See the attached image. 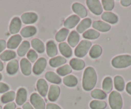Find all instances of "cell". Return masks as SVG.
Wrapping results in <instances>:
<instances>
[{
	"mask_svg": "<svg viewBox=\"0 0 131 109\" xmlns=\"http://www.w3.org/2000/svg\"><path fill=\"white\" fill-rule=\"evenodd\" d=\"M97 81V75L95 70L92 67H88L83 75L82 87L85 91H91Z\"/></svg>",
	"mask_w": 131,
	"mask_h": 109,
	"instance_id": "1",
	"label": "cell"
},
{
	"mask_svg": "<svg viewBox=\"0 0 131 109\" xmlns=\"http://www.w3.org/2000/svg\"><path fill=\"white\" fill-rule=\"evenodd\" d=\"M112 66L114 68L123 69L131 66V56L129 55H118L113 58Z\"/></svg>",
	"mask_w": 131,
	"mask_h": 109,
	"instance_id": "2",
	"label": "cell"
},
{
	"mask_svg": "<svg viewBox=\"0 0 131 109\" xmlns=\"http://www.w3.org/2000/svg\"><path fill=\"white\" fill-rule=\"evenodd\" d=\"M92 43L88 40H83L82 41L75 50V55L79 58L85 57L88 53L89 50L91 47Z\"/></svg>",
	"mask_w": 131,
	"mask_h": 109,
	"instance_id": "3",
	"label": "cell"
},
{
	"mask_svg": "<svg viewBox=\"0 0 131 109\" xmlns=\"http://www.w3.org/2000/svg\"><path fill=\"white\" fill-rule=\"evenodd\" d=\"M109 103L111 109H122L123 100L120 94L117 91H113L109 97Z\"/></svg>",
	"mask_w": 131,
	"mask_h": 109,
	"instance_id": "4",
	"label": "cell"
},
{
	"mask_svg": "<svg viewBox=\"0 0 131 109\" xmlns=\"http://www.w3.org/2000/svg\"><path fill=\"white\" fill-rule=\"evenodd\" d=\"M86 4L89 9L94 15L101 14L103 12V8L100 1L98 0H88L86 1Z\"/></svg>",
	"mask_w": 131,
	"mask_h": 109,
	"instance_id": "5",
	"label": "cell"
},
{
	"mask_svg": "<svg viewBox=\"0 0 131 109\" xmlns=\"http://www.w3.org/2000/svg\"><path fill=\"white\" fill-rule=\"evenodd\" d=\"M30 102L36 109H45V102L39 94L33 93L30 96Z\"/></svg>",
	"mask_w": 131,
	"mask_h": 109,
	"instance_id": "6",
	"label": "cell"
},
{
	"mask_svg": "<svg viewBox=\"0 0 131 109\" xmlns=\"http://www.w3.org/2000/svg\"><path fill=\"white\" fill-rule=\"evenodd\" d=\"M46 67V60L43 57H41L36 62L33 67V72L36 75H40Z\"/></svg>",
	"mask_w": 131,
	"mask_h": 109,
	"instance_id": "7",
	"label": "cell"
},
{
	"mask_svg": "<svg viewBox=\"0 0 131 109\" xmlns=\"http://www.w3.org/2000/svg\"><path fill=\"white\" fill-rule=\"evenodd\" d=\"M21 21L18 17H15L11 21L9 26V31L12 34H16L21 28Z\"/></svg>",
	"mask_w": 131,
	"mask_h": 109,
	"instance_id": "8",
	"label": "cell"
},
{
	"mask_svg": "<svg viewBox=\"0 0 131 109\" xmlns=\"http://www.w3.org/2000/svg\"><path fill=\"white\" fill-rule=\"evenodd\" d=\"M79 21H80V17L79 16L77 15H72L65 20L64 22V26L66 29H71L77 25Z\"/></svg>",
	"mask_w": 131,
	"mask_h": 109,
	"instance_id": "9",
	"label": "cell"
},
{
	"mask_svg": "<svg viewBox=\"0 0 131 109\" xmlns=\"http://www.w3.org/2000/svg\"><path fill=\"white\" fill-rule=\"evenodd\" d=\"M72 10L80 17L84 18L88 16V11L83 5L79 3H75L72 5Z\"/></svg>",
	"mask_w": 131,
	"mask_h": 109,
	"instance_id": "10",
	"label": "cell"
},
{
	"mask_svg": "<svg viewBox=\"0 0 131 109\" xmlns=\"http://www.w3.org/2000/svg\"><path fill=\"white\" fill-rule=\"evenodd\" d=\"M38 19V16L34 12H26L21 16V20L26 25L33 24Z\"/></svg>",
	"mask_w": 131,
	"mask_h": 109,
	"instance_id": "11",
	"label": "cell"
},
{
	"mask_svg": "<svg viewBox=\"0 0 131 109\" xmlns=\"http://www.w3.org/2000/svg\"><path fill=\"white\" fill-rule=\"evenodd\" d=\"M37 89L40 95L42 97H45L46 96L48 91V86L46 80L42 78L39 79L37 82Z\"/></svg>",
	"mask_w": 131,
	"mask_h": 109,
	"instance_id": "12",
	"label": "cell"
},
{
	"mask_svg": "<svg viewBox=\"0 0 131 109\" xmlns=\"http://www.w3.org/2000/svg\"><path fill=\"white\" fill-rule=\"evenodd\" d=\"M22 41V37L19 35H14L12 36L10 38L8 39L7 42V46L8 49L10 50H14L18 47L19 45L21 43Z\"/></svg>",
	"mask_w": 131,
	"mask_h": 109,
	"instance_id": "13",
	"label": "cell"
},
{
	"mask_svg": "<svg viewBox=\"0 0 131 109\" xmlns=\"http://www.w3.org/2000/svg\"><path fill=\"white\" fill-rule=\"evenodd\" d=\"M20 67L22 73L25 76H29L31 72V65L30 61L26 58H24L21 60Z\"/></svg>",
	"mask_w": 131,
	"mask_h": 109,
	"instance_id": "14",
	"label": "cell"
},
{
	"mask_svg": "<svg viewBox=\"0 0 131 109\" xmlns=\"http://www.w3.org/2000/svg\"><path fill=\"white\" fill-rule=\"evenodd\" d=\"M60 95V88L56 85H51L48 92V100L50 101H55Z\"/></svg>",
	"mask_w": 131,
	"mask_h": 109,
	"instance_id": "15",
	"label": "cell"
},
{
	"mask_svg": "<svg viewBox=\"0 0 131 109\" xmlns=\"http://www.w3.org/2000/svg\"><path fill=\"white\" fill-rule=\"evenodd\" d=\"M93 28L96 29V30H98L100 32H106L111 30V25L106 23L105 22H103L101 21H95L93 23Z\"/></svg>",
	"mask_w": 131,
	"mask_h": 109,
	"instance_id": "16",
	"label": "cell"
},
{
	"mask_svg": "<svg viewBox=\"0 0 131 109\" xmlns=\"http://www.w3.org/2000/svg\"><path fill=\"white\" fill-rule=\"evenodd\" d=\"M27 99V91L25 88L19 89L16 94V101L18 105H22L25 103Z\"/></svg>",
	"mask_w": 131,
	"mask_h": 109,
	"instance_id": "17",
	"label": "cell"
},
{
	"mask_svg": "<svg viewBox=\"0 0 131 109\" xmlns=\"http://www.w3.org/2000/svg\"><path fill=\"white\" fill-rule=\"evenodd\" d=\"M60 52L64 57L70 58L72 55V50L69 44L66 42H60L59 45Z\"/></svg>",
	"mask_w": 131,
	"mask_h": 109,
	"instance_id": "18",
	"label": "cell"
},
{
	"mask_svg": "<svg viewBox=\"0 0 131 109\" xmlns=\"http://www.w3.org/2000/svg\"><path fill=\"white\" fill-rule=\"evenodd\" d=\"M102 19L110 24L117 23L118 21V17L114 13L110 12H105L102 15Z\"/></svg>",
	"mask_w": 131,
	"mask_h": 109,
	"instance_id": "19",
	"label": "cell"
},
{
	"mask_svg": "<svg viewBox=\"0 0 131 109\" xmlns=\"http://www.w3.org/2000/svg\"><path fill=\"white\" fill-rule=\"evenodd\" d=\"M92 21L90 18H85L78 25L77 27V31L79 33H82L85 32L87 29L89 28L91 25Z\"/></svg>",
	"mask_w": 131,
	"mask_h": 109,
	"instance_id": "20",
	"label": "cell"
},
{
	"mask_svg": "<svg viewBox=\"0 0 131 109\" xmlns=\"http://www.w3.org/2000/svg\"><path fill=\"white\" fill-rule=\"evenodd\" d=\"M85 62L79 58H73L70 60V66L72 69L76 71H80L85 67Z\"/></svg>",
	"mask_w": 131,
	"mask_h": 109,
	"instance_id": "21",
	"label": "cell"
},
{
	"mask_svg": "<svg viewBox=\"0 0 131 109\" xmlns=\"http://www.w3.org/2000/svg\"><path fill=\"white\" fill-rule=\"evenodd\" d=\"M46 52L50 57H53L57 55V47L53 41H49L46 43Z\"/></svg>",
	"mask_w": 131,
	"mask_h": 109,
	"instance_id": "22",
	"label": "cell"
},
{
	"mask_svg": "<svg viewBox=\"0 0 131 109\" xmlns=\"http://www.w3.org/2000/svg\"><path fill=\"white\" fill-rule=\"evenodd\" d=\"M36 33H37V28L33 26H26L21 30V35L25 38L32 37L36 34Z\"/></svg>",
	"mask_w": 131,
	"mask_h": 109,
	"instance_id": "23",
	"label": "cell"
},
{
	"mask_svg": "<svg viewBox=\"0 0 131 109\" xmlns=\"http://www.w3.org/2000/svg\"><path fill=\"white\" fill-rule=\"evenodd\" d=\"M19 69V63L17 60H12L7 66V72L9 75H14L17 72Z\"/></svg>",
	"mask_w": 131,
	"mask_h": 109,
	"instance_id": "24",
	"label": "cell"
},
{
	"mask_svg": "<svg viewBox=\"0 0 131 109\" xmlns=\"http://www.w3.org/2000/svg\"><path fill=\"white\" fill-rule=\"evenodd\" d=\"M45 78L48 81L55 84H60L62 80L59 75L53 71H48L45 74Z\"/></svg>",
	"mask_w": 131,
	"mask_h": 109,
	"instance_id": "25",
	"label": "cell"
},
{
	"mask_svg": "<svg viewBox=\"0 0 131 109\" xmlns=\"http://www.w3.org/2000/svg\"><path fill=\"white\" fill-rule=\"evenodd\" d=\"M80 40V35L79 33L76 31H72L69 35L68 39V42L69 43V45L71 47H74L78 45V43Z\"/></svg>",
	"mask_w": 131,
	"mask_h": 109,
	"instance_id": "26",
	"label": "cell"
},
{
	"mask_svg": "<svg viewBox=\"0 0 131 109\" xmlns=\"http://www.w3.org/2000/svg\"><path fill=\"white\" fill-rule=\"evenodd\" d=\"M31 44L33 48L39 53L45 52V45L41 40L38 39H34L31 41Z\"/></svg>",
	"mask_w": 131,
	"mask_h": 109,
	"instance_id": "27",
	"label": "cell"
},
{
	"mask_svg": "<svg viewBox=\"0 0 131 109\" xmlns=\"http://www.w3.org/2000/svg\"><path fill=\"white\" fill-rule=\"evenodd\" d=\"M64 85L68 87H75L78 83V79L74 75H68L63 78Z\"/></svg>",
	"mask_w": 131,
	"mask_h": 109,
	"instance_id": "28",
	"label": "cell"
},
{
	"mask_svg": "<svg viewBox=\"0 0 131 109\" xmlns=\"http://www.w3.org/2000/svg\"><path fill=\"white\" fill-rule=\"evenodd\" d=\"M30 42L27 41H25L21 43L19 47H18L17 50V54L20 57H23L30 50Z\"/></svg>",
	"mask_w": 131,
	"mask_h": 109,
	"instance_id": "29",
	"label": "cell"
},
{
	"mask_svg": "<svg viewBox=\"0 0 131 109\" xmlns=\"http://www.w3.org/2000/svg\"><path fill=\"white\" fill-rule=\"evenodd\" d=\"M66 62V59L64 57L61 56H57V57H53L50 60V65L52 67H57L60 66L61 65L64 64Z\"/></svg>",
	"mask_w": 131,
	"mask_h": 109,
	"instance_id": "30",
	"label": "cell"
},
{
	"mask_svg": "<svg viewBox=\"0 0 131 109\" xmlns=\"http://www.w3.org/2000/svg\"><path fill=\"white\" fill-rule=\"evenodd\" d=\"M113 83L111 78L109 77V76L105 78L102 82L103 91L105 93H109L113 90Z\"/></svg>",
	"mask_w": 131,
	"mask_h": 109,
	"instance_id": "31",
	"label": "cell"
},
{
	"mask_svg": "<svg viewBox=\"0 0 131 109\" xmlns=\"http://www.w3.org/2000/svg\"><path fill=\"white\" fill-rule=\"evenodd\" d=\"M102 53V47L99 45H94L91 47L89 51V56L92 58H97L100 57Z\"/></svg>",
	"mask_w": 131,
	"mask_h": 109,
	"instance_id": "32",
	"label": "cell"
},
{
	"mask_svg": "<svg viewBox=\"0 0 131 109\" xmlns=\"http://www.w3.org/2000/svg\"><path fill=\"white\" fill-rule=\"evenodd\" d=\"M69 33H70V31L68 29H66L65 28H62L57 33L56 35H55V39L59 42H63L66 39Z\"/></svg>",
	"mask_w": 131,
	"mask_h": 109,
	"instance_id": "33",
	"label": "cell"
},
{
	"mask_svg": "<svg viewBox=\"0 0 131 109\" xmlns=\"http://www.w3.org/2000/svg\"><path fill=\"white\" fill-rule=\"evenodd\" d=\"M16 53L14 51L6 50L0 55V59L3 61H8L10 60H12L14 58H16Z\"/></svg>",
	"mask_w": 131,
	"mask_h": 109,
	"instance_id": "34",
	"label": "cell"
},
{
	"mask_svg": "<svg viewBox=\"0 0 131 109\" xmlns=\"http://www.w3.org/2000/svg\"><path fill=\"white\" fill-rule=\"evenodd\" d=\"M114 87L118 91H123L125 89V80L121 76H116L114 78Z\"/></svg>",
	"mask_w": 131,
	"mask_h": 109,
	"instance_id": "35",
	"label": "cell"
},
{
	"mask_svg": "<svg viewBox=\"0 0 131 109\" xmlns=\"http://www.w3.org/2000/svg\"><path fill=\"white\" fill-rule=\"evenodd\" d=\"M99 36H100V33L94 29L88 30L83 33V37L86 39H96L99 37Z\"/></svg>",
	"mask_w": 131,
	"mask_h": 109,
	"instance_id": "36",
	"label": "cell"
},
{
	"mask_svg": "<svg viewBox=\"0 0 131 109\" xmlns=\"http://www.w3.org/2000/svg\"><path fill=\"white\" fill-rule=\"evenodd\" d=\"M16 98V93L14 91L6 92L1 98V101L3 103H7L13 101Z\"/></svg>",
	"mask_w": 131,
	"mask_h": 109,
	"instance_id": "37",
	"label": "cell"
},
{
	"mask_svg": "<svg viewBox=\"0 0 131 109\" xmlns=\"http://www.w3.org/2000/svg\"><path fill=\"white\" fill-rule=\"evenodd\" d=\"M71 72H72V68L70 65H64L57 69V72L58 75L62 76H64L66 75L68 76V75L70 74Z\"/></svg>",
	"mask_w": 131,
	"mask_h": 109,
	"instance_id": "38",
	"label": "cell"
},
{
	"mask_svg": "<svg viewBox=\"0 0 131 109\" xmlns=\"http://www.w3.org/2000/svg\"><path fill=\"white\" fill-rule=\"evenodd\" d=\"M89 106L91 109H104L107 106V103L104 101L93 100L89 103Z\"/></svg>",
	"mask_w": 131,
	"mask_h": 109,
	"instance_id": "39",
	"label": "cell"
},
{
	"mask_svg": "<svg viewBox=\"0 0 131 109\" xmlns=\"http://www.w3.org/2000/svg\"><path fill=\"white\" fill-rule=\"evenodd\" d=\"M92 97L94 99L98 100H104L107 98V94L104 91L100 89H94L91 93Z\"/></svg>",
	"mask_w": 131,
	"mask_h": 109,
	"instance_id": "40",
	"label": "cell"
},
{
	"mask_svg": "<svg viewBox=\"0 0 131 109\" xmlns=\"http://www.w3.org/2000/svg\"><path fill=\"white\" fill-rule=\"evenodd\" d=\"M103 8L107 11H111L114 8V2L113 0H103L102 1Z\"/></svg>",
	"mask_w": 131,
	"mask_h": 109,
	"instance_id": "41",
	"label": "cell"
},
{
	"mask_svg": "<svg viewBox=\"0 0 131 109\" xmlns=\"http://www.w3.org/2000/svg\"><path fill=\"white\" fill-rule=\"evenodd\" d=\"M27 58L30 62H34L37 58V54L34 50H30L27 53Z\"/></svg>",
	"mask_w": 131,
	"mask_h": 109,
	"instance_id": "42",
	"label": "cell"
},
{
	"mask_svg": "<svg viewBox=\"0 0 131 109\" xmlns=\"http://www.w3.org/2000/svg\"><path fill=\"white\" fill-rule=\"evenodd\" d=\"M10 89L9 86L6 83L0 82V93H4Z\"/></svg>",
	"mask_w": 131,
	"mask_h": 109,
	"instance_id": "43",
	"label": "cell"
},
{
	"mask_svg": "<svg viewBox=\"0 0 131 109\" xmlns=\"http://www.w3.org/2000/svg\"><path fill=\"white\" fill-rule=\"evenodd\" d=\"M46 109H62L59 105L54 103H48L46 105Z\"/></svg>",
	"mask_w": 131,
	"mask_h": 109,
	"instance_id": "44",
	"label": "cell"
},
{
	"mask_svg": "<svg viewBox=\"0 0 131 109\" xmlns=\"http://www.w3.org/2000/svg\"><path fill=\"white\" fill-rule=\"evenodd\" d=\"M16 107V104L14 102L8 103L5 106H4L3 109H15Z\"/></svg>",
	"mask_w": 131,
	"mask_h": 109,
	"instance_id": "45",
	"label": "cell"
},
{
	"mask_svg": "<svg viewBox=\"0 0 131 109\" xmlns=\"http://www.w3.org/2000/svg\"><path fill=\"white\" fill-rule=\"evenodd\" d=\"M7 46V43L6 41L3 39H0V53H2Z\"/></svg>",
	"mask_w": 131,
	"mask_h": 109,
	"instance_id": "46",
	"label": "cell"
},
{
	"mask_svg": "<svg viewBox=\"0 0 131 109\" xmlns=\"http://www.w3.org/2000/svg\"><path fill=\"white\" fill-rule=\"evenodd\" d=\"M120 3L123 7H128L131 5V0H122Z\"/></svg>",
	"mask_w": 131,
	"mask_h": 109,
	"instance_id": "47",
	"label": "cell"
},
{
	"mask_svg": "<svg viewBox=\"0 0 131 109\" xmlns=\"http://www.w3.org/2000/svg\"><path fill=\"white\" fill-rule=\"evenodd\" d=\"M126 91L127 92V93L131 95V81L127 83V86H126Z\"/></svg>",
	"mask_w": 131,
	"mask_h": 109,
	"instance_id": "48",
	"label": "cell"
},
{
	"mask_svg": "<svg viewBox=\"0 0 131 109\" xmlns=\"http://www.w3.org/2000/svg\"><path fill=\"white\" fill-rule=\"evenodd\" d=\"M23 109H34V107L31 105V104H30V103H25V105H23Z\"/></svg>",
	"mask_w": 131,
	"mask_h": 109,
	"instance_id": "49",
	"label": "cell"
},
{
	"mask_svg": "<svg viewBox=\"0 0 131 109\" xmlns=\"http://www.w3.org/2000/svg\"><path fill=\"white\" fill-rule=\"evenodd\" d=\"M3 67H4V66H3V62L0 60V71H2L3 69Z\"/></svg>",
	"mask_w": 131,
	"mask_h": 109,
	"instance_id": "50",
	"label": "cell"
},
{
	"mask_svg": "<svg viewBox=\"0 0 131 109\" xmlns=\"http://www.w3.org/2000/svg\"><path fill=\"white\" fill-rule=\"evenodd\" d=\"M2 75L1 73H0V80H2Z\"/></svg>",
	"mask_w": 131,
	"mask_h": 109,
	"instance_id": "51",
	"label": "cell"
},
{
	"mask_svg": "<svg viewBox=\"0 0 131 109\" xmlns=\"http://www.w3.org/2000/svg\"><path fill=\"white\" fill-rule=\"evenodd\" d=\"M0 109H3V108H2V106H0Z\"/></svg>",
	"mask_w": 131,
	"mask_h": 109,
	"instance_id": "52",
	"label": "cell"
},
{
	"mask_svg": "<svg viewBox=\"0 0 131 109\" xmlns=\"http://www.w3.org/2000/svg\"><path fill=\"white\" fill-rule=\"evenodd\" d=\"M17 109H22V108H17Z\"/></svg>",
	"mask_w": 131,
	"mask_h": 109,
	"instance_id": "53",
	"label": "cell"
}]
</instances>
